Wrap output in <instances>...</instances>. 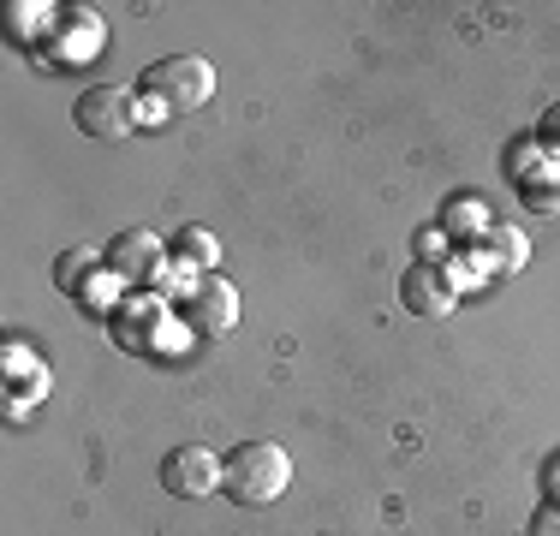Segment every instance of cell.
<instances>
[{"mask_svg": "<svg viewBox=\"0 0 560 536\" xmlns=\"http://www.w3.org/2000/svg\"><path fill=\"white\" fill-rule=\"evenodd\" d=\"M162 489L185 494V501H203V494L221 489V459L209 447H173L162 459Z\"/></svg>", "mask_w": 560, "mask_h": 536, "instance_id": "obj_5", "label": "cell"}, {"mask_svg": "<svg viewBox=\"0 0 560 536\" xmlns=\"http://www.w3.org/2000/svg\"><path fill=\"white\" fill-rule=\"evenodd\" d=\"M78 275H90V257H84V250H66V257L55 263V280L66 292H78Z\"/></svg>", "mask_w": 560, "mask_h": 536, "instance_id": "obj_12", "label": "cell"}, {"mask_svg": "<svg viewBox=\"0 0 560 536\" xmlns=\"http://www.w3.org/2000/svg\"><path fill=\"white\" fill-rule=\"evenodd\" d=\"M525 536H560V494H549V501H542L537 513H530Z\"/></svg>", "mask_w": 560, "mask_h": 536, "instance_id": "obj_11", "label": "cell"}, {"mask_svg": "<svg viewBox=\"0 0 560 536\" xmlns=\"http://www.w3.org/2000/svg\"><path fill=\"white\" fill-rule=\"evenodd\" d=\"M138 90L150 96V107H162V114H191V107H203L215 96V66H209L203 54H167V60L143 66Z\"/></svg>", "mask_w": 560, "mask_h": 536, "instance_id": "obj_2", "label": "cell"}, {"mask_svg": "<svg viewBox=\"0 0 560 536\" xmlns=\"http://www.w3.org/2000/svg\"><path fill=\"white\" fill-rule=\"evenodd\" d=\"M399 304L411 316H447L459 304V287H453V275L442 263H411L406 280H399Z\"/></svg>", "mask_w": 560, "mask_h": 536, "instance_id": "obj_6", "label": "cell"}, {"mask_svg": "<svg viewBox=\"0 0 560 536\" xmlns=\"http://www.w3.org/2000/svg\"><path fill=\"white\" fill-rule=\"evenodd\" d=\"M185 322H191V334H203V340L233 334V322H238V292H233V280H203V287L185 299Z\"/></svg>", "mask_w": 560, "mask_h": 536, "instance_id": "obj_7", "label": "cell"}, {"mask_svg": "<svg viewBox=\"0 0 560 536\" xmlns=\"http://www.w3.org/2000/svg\"><path fill=\"white\" fill-rule=\"evenodd\" d=\"M518 191H525V203L537 209V214H555L560 209V161L549 173H525V179H518Z\"/></svg>", "mask_w": 560, "mask_h": 536, "instance_id": "obj_9", "label": "cell"}, {"mask_svg": "<svg viewBox=\"0 0 560 536\" xmlns=\"http://www.w3.org/2000/svg\"><path fill=\"white\" fill-rule=\"evenodd\" d=\"M542 138H549V143L560 138V107H555V114H549V119H542Z\"/></svg>", "mask_w": 560, "mask_h": 536, "instance_id": "obj_14", "label": "cell"}, {"mask_svg": "<svg viewBox=\"0 0 560 536\" xmlns=\"http://www.w3.org/2000/svg\"><path fill=\"white\" fill-rule=\"evenodd\" d=\"M167 257H173V250H162V238H155V233L126 226V233H114V245H108V275L131 280V287H155L162 268H167Z\"/></svg>", "mask_w": 560, "mask_h": 536, "instance_id": "obj_4", "label": "cell"}, {"mask_svg": "<svg viewBox=\"0 0 560 536\" xmlns=\"http://www.w3.org/2000/svg\"><path fill=\"white\" fill-rule=\"evenodd\" d=\"M221 482L238 506H275L292 489V459L275 441H238L221 465Z\"/></svg>", "mask_w": 560, "mask_h": 536, "instance_id": "obj_1", "label": "cell"}, {"mask_svg": "<svg viewBox=\"0 0 560 536\" xmlns=\"http://www.w3.org/2000/svg\"><path fill=\"white\" fill-rule=\"evenodd\" d=\"M173 257L191 263V268H215L221 245H215V233H209V226H179V233H173Z\"/></svg>", "mask_w": 560, "mask_h": 536, "instance_id": "obj_8", "label": "cell"}, {"mask_svg": "<svg viewBox=\"0 0 560 536\" xmlns=\"http://www.w3.org/2000/svg\"><path fill=\"white\" fill-rule=\"evenodd\" d=\"M138 96H131L126 84H96V90H84L72 107V126L84 131V138H102V143H119V138H131L138 131Z\"/></svg>", "mask_w": 560, "mask_h": 536, "instance_id": "obj_3", "label": "cell"}, {"mask_svg": "<svg viewBox=\"0 0 560 536\" xmlns=\"http://www.w3.org/2000/svg\"><path fill=\"white\" fill-rule=\"evenodd\" d=\"M489 250H495V263L501 268H518V263H525V233H506V226H489Z\"/></svg>", "mask_w": 560, "mask_h": 536, "instance_id": "obj_10", "label": "cell"}, {"mask_svg": "<svg viewBox=\"0 0 560 536\" xmlns=\"http://www.w3.org/2000/svg\"><path fill=\"white\" fill-rule=\"evenodd\" d=\"M483 197H453V209H447V226H483Z\"/></svg>", "mask_w": 560, "mask_h": 536, "instance_id": "obj_13", "label": "cell"}]
</instances>
